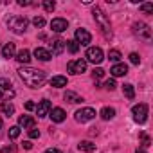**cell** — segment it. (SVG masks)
I'll use <instances>...</instances> for the list:
<instances>
[{"label": "cell", "mask_w": 153, "mask_h": 153, "mask_svg": "<svg viewBox=\"0 0 153 153\" xmlns=\"http://www.w3.org/2000/svg\"><path fill=\"white\" fill-rule=\"evenodd\" d=\"M92 15H94V20L96 24L99 25V31L103 33V36L106 40L112 38V25H110V18L106 16V13L101 9V7H94L92 9Z\"/></svg>", "instance_id": "obj_2"}, {"label": "cell", "mask_w": 153, "mask_h": 153, "mask_svg": "<svg viewBox=\"0 0 153 153\" xmlns=\"http://www.w3.org/2000/svg\"><path fill=\"white\" fill-rule=\"evenodd\" d=\"M51 51H52V54H61V52L65 51V40H61V38L52 40V42H51ZM51 51H49V52H51Z\"/></svg>", "instance_id": "obj_15"}, {"label": "cell", "mask_w": 153, "mask_h": 153, "mask_svg": "<svg viewBox=\"0 0 153 153\" xmlns=\"http://www.w3.org/2000/svg\"><path fill=\"white\" fill-rule=\"evenodd\" d=\"M0 112H2L4 115H7V117H11L15 114V106L9 101H2V103H0Z\"/></svg>", "instance_id": "obj_21"}, {"label": "cell", "mask_w": 153, "mask_h": 153, "mask_svg": "<svg viewBox=\"0 0 153 153\" xmlns=\"http://www.w3.org/2000/svg\"><path fill=\"white\" fill-rule=\"evenodd\" d=\"M123 94H124L128 99H133V97H135V88H133V85H131V83H124V85H123Z\"/></svg>", "instance_id": "obj_24"}, {"label": "cell", "mask_w": 153, "mask_h": 153, "mask_svg": "<svg viewBox=\"0 0 153 153\" xmlns=\"http://www.w3.org/2000/svg\"><path fill=\"white\" fill-rule=\"evenodd\" d=\"M43 9L51 13V11H54V9H56V4H54V2H51V0H45V2H43Z\"/></svg>", "instance_id": "obj_31"}, {"label": "cell", "mask_w": 153, "mask_h": 153, "mask_svg": "<svg viewBox=\"0 0 153 153\" xmlns=\"http://www.w3.org/2000/svg\"><path fill=\"white\" fill-rule=\"evenodd\" d=\"M29 137H31V139H38V137H40V130L31 128V130H29Z\"/></svg>", "instance_id": "obj_35"}, {"label": "cell", "mask_w": 153, "mask_h": 153, "mask_svg": "<svg viewBox=\"0 0 153 153\" xmlns=\"http://www.w3.org/2000/svg\"><path fill=\"white\" fill-rule=\"evenodd\" d=\"M33 25L38 27V29H42V27L45 25V18H43V16H34V18H33Z\"/></svg>", "instance_id": "obj_28"}, {"label": "cell", "mask_w": 153, "mask_h": 153, "mask_svg": "<svg viewBox=\"0 0 153 153\" xmlns=\"http://www.w3.org/2000/svg\"><path fill=\"white\" fill-rule=\"evenodd\" d=\"M90 42H92V34H90L87 29H81V27H79V29H76V43L87 47Z\"/></svg>", "instance_id": "obj_10"}, {"label": "cell", "mask_w": 153, "mask_h": 153, "mask_svg": "<svg viewBox=\"0 0 153 153\" xmlns=\"http://www.w3.org/2000/svg\"><path fill=\"white\" fill-rule=\"evenodd\" d=\"M27 18H24V16H18V15H13V16H9L7 18V27H9V31H13L15 34H24L25 31H27Z\"/></svg>", "instance_id": "obj_3"}, {"label": "cell", "mask_w": 153, "mask_h": 153, "mask_svg": "<svg viewBox=\"0 0 153 153\" xmlns=\"http://www.w3.org/2000/svg\"><path fill=\"white\" fill-rule=\"evenodd\" d=\"M49 117L52 119V123H63L65 117H67V114H65L63 108H52V110L49 112Z\"/></svg>", "instance_id": "obj_13"}, {"label": "cell", "mask_w": 153, "mask_h": 153, "mask_svg": "<svg viewBox=\"0 0 153 153\" xmlns=\"http://www.w3.org/2000/svg\"><path fill=\"white\" fill-rule=\"evenodd\" d=\"M51 29H52L54 33H63V31L68 29V22H67L65 18H54V20L51 22Z\"/></svg>", "instance_id": "obj_11"}, {"label": "cell", "mask_w": 153, "mask_h": 153, "mask_svg": "<svg viewBox=\"0 0 153 153\" xmlns=\"http://www.w3.org/2000/svg\"><path fill=\"white\" fill-rule=\"evenodd\" d=\"M131 114H133V121L139 123V124H144L148 121V105L144 103H139L131 108Z\"/></svg>", "instance_id": "obj_5"}, {"label": "cell", "mask_w": 153, "mask_h": 153, "mask_svg": "<svg viewBox=\"0 0 153 153\" xmlns=\"http://www.w3.org/2000/svg\"><path fill=\"white\" fill-rule=\"evenodd\" d=\"M78 149L79 151H85V153H92V151H96V144L90 142V140H81L78 144Z\"/></svg>", "instance_id": "obj_19"}, {"label": "cell", "mask_w": 153, "mask_h": 153, "mask_svg": "<svg viewBox=\"0 0 153 153\" xmlns=\"http://www.w3.org/2000/svg\"><path fill=\"white\" fill-rule=\"evenodd\" d=\"M110 72H112L114 78H121V76H126V74H128V67H126L124 63H115V65L110 68Z\"/></svg>", "instance_id": "obj_14"}, {"label": "cell", "mask_w": 153, "mask_h": 153, "mask_svg": "<svg viewBox=\"0 0 153 153\" xmlns=\"http://www.w3.org/2000/svg\"><path fill=\"white\" fill-rule=\"evenodd\" d=\"M101 117H103L105 121H108V119H114V117H115V108L105 106V108L101 110Z\"/></svg>", "instance_id": "obj_25"}, {"label": "cell", "mask_w": 153, "mask_h": 153, "mask_svg": "<svg viewBox=\"0 0 153 153\" xmlns=\"http://www.w3.org/2000/svg\"><path fill=\"white\" fill-rule=\"evenodd\" d=\"M22 146H24L25 149H31V148H33V144H31V140H25V142H24Z\"/></svg>", "instance_id": "obj_37"}, {"label": "cell", "mask_w": 153, "mask_h": 153, "mask_svg": "<svg viewBox=\"0 0 153 153\" xmlns=\"http://www.w3.org/2000/svg\"><path fill=\"white\" fill-rule=\"evenodd\" d=\"M103 59H105V54H103V51L99 47H88L87 49V59L85 61H90L94 65H99Z\"/></svg>", "instance_id": "obj_7"}, {"label": "cell", "mask_w": 153, "mask_h": 153, "mask_svg": "<svg viewBox=\"0 0 153 153\" xmlns=\"http://www.w3.org/2000/svg\"><path fill=\"white\" fill-rule=\"evenodd\" d=\"M63 99H65V101H68V103H83V97H81V96H78L76 92H72V90H67V92H65V96H63Z\"/></svg>", "instance_id": "obj_20"}, {"label": "cell", "mask_w": 153, "mask_h": 153, "mask_svg": "<svg viewBox=\"0 0 153 153\" xmlns=\"http://www.w3.org/2000/svg\"><path fill=\"white\" fill-rule=\"evenodd\" d=\"M16 59H18L20 63L27 65V63L31 61V52H29L27 49H22V51H18V52H16Z\"/></svg>", "instance_id": "obj_23"}, {"label": "cell", "mask_w": 153, "mask_h": 153, "mask_svg": "<svg viewBox=\"0 0 153 153\" xmlns=\"http://www.w3.org/2000/svg\"><path fill=\"white\" fill-rule=\"evenodd\" d=\"M18 137H20V126L9 128V139H18Z\"/></svg>", "instance_id": "obj_30"}, {"label": "cell", "mask_w": 153, "mask_h": 153, "mask_svg": "<svg viewBox=\"0 0 153 153\" xmlns=\"http://www.w3.org/2000/svg\"><path fill=\"white\" fill-rule=\"evenodd\" d=\"M51 110H52V105H51V101H47V99L40 101L38 106H36V114H38V117H45V115H49Z\"/></svg>", "instance_id": "obj_12"}, {"label": "cell", "mask_w": 153, "mask_h": 153, "mask_svg": "<svg viewBox=\"0 0 153 153\" xmlns=\"http://www.w3.org/2000/svg\"><path fill=\"white\" fill-rule=\"evenodd\" d=\"M133 31H135V34H137L139 38H142V40H146V42L151 40V29H149L148 24H144V22H135V24H133Z\"/></svg>", "instance_id": "obj_6"}, {"label": "cell", "mask_w": 153, "mask_h": 153, "mask_svg": "<svg viewBox=\"0 0 153 153\" xmlns=\"http://www.w3.org/2000/svg\"><path fill=\"white\" fill-rule=\"evenodd\" d=\"M34 108H36V105H34L33 101H27V103H25V110H34Z\"/></svg>", "instance_id": "obj_36"}, {"label": "cell", "mask_w": 153, "mask_h": 153, "mask_svg": "<svg viewBox=\"0 0 153 153\" xmlns=\"http://www.w3.org/2000/svg\"><path fill=\"white\" fill-rule=\"evenodd\" d=\"M135 153H146V148H137Z\"/></svg>", "instance_id": "obj_41"}, {"label": "cell", "mask_w": 153, "mask_h": 153, "mask_svg": "<svg viewBox=\"0 0 153 153\" xmlns=\"http://www.w3.org/2000/svg\"><path fill=\"white\" fill-rule=\"evenodd\" d=\"M74 117H76V121H78V123H88V121H92L94 117H96V110L94 108H81V110H78V112H76L74 114Z\"/></svg>", "instance_id": "obj_8"}, {"label": "cell", "mask_w": 153, "mask_h": 153, "mask_svg": "<svg viewBox=\"0 0 153 153\" xmlns=\"http://www.w3.org/2000/svg\"><path fill=\"white\" fill-rule=\"evenodd\" d=\"M130 61H131L133 65H139V63H140V56H139L137 52H131V54H130Z\"/></svg>", "instance_id": "obj_32"}, {"label": "cell", "mask_w": 153, "mask_h": 153, "mask_svg": "<svg viewBox=\"0 0 153 153\" xmlns=\"http://www.w3.org/2000/svg\"><path fill=\"white\" fill-rule=\"evenodd\" d=\"M67 70L70 72V74H83L85 70H87V61L85 59H72V61H68V65H67Z\"/></svg>", "instance_id": "obj_9"}, {"label": "cell", "mask_w": 153, "mask_h": 153, "mask_svg": "<svg viewBox=\"0 0 153 153\" xmlns=\"http://www.w3.org/2000/svg\"><path fill=\"white\" fill-rule=\"evenodd\" d=\"M0 128H2V119H0Z\"/></svg>", "instance_id": "obj_42"}, {"label": "cell", "mask_w": 153, "mask_h": 153, "mask_svg": "<svg viewBox=\"0 0 153 153\" xmlns=\"http://www.w3.org/2000/svg\"><path fill=\"white\" fill-rule=\"evenodd\" d=\"M92 76H94L96 79H99V78H103V76H105V70H103V68H94Z\"/></svg>", "instance_id": "obj_34"}, {"label": "cell", "mask_w": 153, "mask_h": 153, "mask_svg": "<svg viewBox=\"0 0 153 153\" xmlns=\"http://www.w3.org/2000/svg\"><path fill=\"white\" fill-rule=\"evenodd\" d=\"M108 58H110V61H114V63H119L123 56H121V52H119L117 49H112V51L108 52Z\"/></svg>", "instance_id": "obj_27"}, {"label": "cell", "mask_w": 153, "mask_h": 153, "mask_svg": "<svg viewBox=\"0 0 153 153\" xmlns=\"http://www.w3.org/2000/svg\"><path fill=\"white\" fill-rule=\"evenodd\" d=\"M105 88L106 90H115V81L114 79H106L105 81Z\"/></svg>", "instance_id": "obj_33"}, {"label": "cell", "mask_w": 153, "mask_h": 153, "mask_svg": "<svg viewBox=\"0 0 153 153\" xmlns=\"http://www.w3.org/2000/svg\"><path fill=\"white\" fill-rule=\"evenodd\" d=\"M15 94L16 92H15L11 81L6 79V78H0V99H2V101H9V99L15 97Z\"/></svg>", "instance_id": "obj_4"}, {"label": "cell", "mask_w": 153, "mask_h": 153, "mask_svg": "<svg viewBox=\"0 0 153 153\" xmlns=\"http://www.w3.org/2000/svg\"><path fill=\"white\" fill-rule=\"evenodd\" d=\"M34 123H36V121H34V117H31V115H22V117L18 119V124H20L24 130H25V128H29V130L34 128Z\"/></svg>", "instance_id": "obj_17"}, {"label": "cell", "mask_w": 153, "mask_h": 153, "mask_svg": "<svg viewBox=\"0 0 153 153\" xmlns=\"http://www.w3.org/2000/svg\"><path fill=\"white\" fill-rule=\"evenodd\" d=\"M2 153H13V148H11V146H7V148H4V149H2Z\"/></svg>", "instance_id": "obj_39"}, {"label": "cell", "mask_w": 153, "mask_h": 153, "mask_svg": "<svg viewBox=\"0 0 153 153\" xmlns=\"http://www.w3.org/2000/svg\"><path fill=\"white\" fill-rule=\"evenodd\" d=\"M45 153H61V151H59V149H56V148H51V149H47Z\"/></svg>", "instance_id": "obj_40"}, {"label": "cell", "mask_w": 153, "mask_h": 153, "mask_svg": "<svg viewBox=\"0 0 153 153\" xmlns=\"http://www.w3.org/2000/svg\"><path fill=\"white\" fill-rule=\"evenodd\" d=\"M51 87H54V88L67 87V78H65V76H54V78L51 79Z\"/></svg>", "instance_id": "obj_22"}, {"label": "cell", "mask_w": 153, "mask_h": 153, "mask_svg": "<svg viewBox=\"0 0 153 153\" xmlns=\"http://www.w3.org/2000/svg\"><path fill=\"white\" fill-rule=\"evenodd\" d=\"M34 56H36L40 61H49V59L52 58V54H51L47 49H43V47H36V49H34Z\"/></svg>", "instance_id": "obj_16"}, {"label": "cell", "mask_w": 153, "mask_h": 153, "mask_svg": "<svg viewBox=\"0 0 153 153\" xmlns=\"http://www.w3.org/2000/svg\"><path fill=\"white\" fill-rule=\"evenodd\" d=\"M140 11H142V13H146V15H151V13H153V4H151V2L142 4V6H140Z\"/></svg>", "instance_id": "obj_29"}, {"label": "cell", "mask_w": 153, "mask_h": 153, "mask_svg": "<svg viewBox=\"0 0 153 153\" xmlns=\"http://www.w3.org/2000/svg\"><path fill=\"white\" fill-rule=\"evenodd\" d=\"M15 52H16V47H15V43H13V42L6 43V45H4V49H2V56H4L6 59L13 58V56H15Z\"/></svg>", "instance_id": "obj_18"}, {"label": "cell", "mask_w": 153, "mask_h": 153, "mask_svg": "<svg viewBox=\"0 0 153 153\" xmlns=\"http://www.w3.org/2000/svg\"><path fill=\"white\" fill-rule=\"evenodd\" d=\"M65 49L68 51V52H72V54H76L79 51V45L76 43V40H68V42H65Z\"/></svg>", "instance_id": "obj_26"}, {"label": "cell", "mask_w": 153, "mask_h": 153, "mask_svg": "<svg viewBox=\"0 0 153 153\" xmlns=\"http://www.w3.org/2000/svg\"><path fill=\"white\" fill-rule=\"evenodd\" d=\"M18 6H31V2H27V0H18Z\"/></svg>", "instance_id": "obj_38"}, {"label": "cell", "mask_w": 153, "mask_h": 153, "mask_svg": "<svg viewBox=\"0 0 153 153\" xmlns=\"http://www.w3.org/2000/svg\"><path fill=\"white\" fill-rule=\"evenodd\" d=\"M18 76H20V79L29 87V88H42L45 79H47V76L43 70L40 68H33V67H22L18 70Z\"/></svg>", "instance_id": "obj_1"}]
</instances>
